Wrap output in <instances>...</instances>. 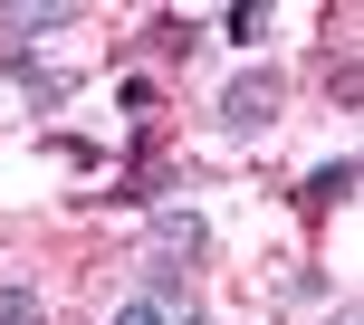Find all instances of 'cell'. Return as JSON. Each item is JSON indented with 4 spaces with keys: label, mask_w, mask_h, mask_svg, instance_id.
I'll return each mask as SVG.
<instances>
[{
    "label": "cell",
    "mask_w": 364,
    "mask_h": 325,
    "mask_svg": "<svg viewBox=\"0 0 364 325\" xmlns=\"http://www.w3.org/2000/svg\"><path fill=\"white\" fill-rule=\"evenodd\" d=\"M269 115H278V77H269V67L230 77V96H220V125H230V134H259Z\"/></svg>",
    "instance_id": "obj_1"
},
{
    "label": "cell",
    "mask_w": 364,
    "mask_h": 325,
    "mask_svg": "<svg viewBox=\"0 0 364 325\" xmlns=\"http://www.w3.org/2000/svg\"><path fill=\"white\" fill-rule=\"evenodd\" d=\"M211 249V230H201L192 211H154V258H164V268H182V258H201Z\"/></svg>",
    "instance_id": "obj_2"
},
{
    "label": "cell",
    "mask_w": 364,
    "mask_h": 325,
    "mask_svg": "<svg viewBox=\"0 0 364 325\" xmlns=\"http://www.w3.org/2000/svg\"><path fill=\"white\" fill-rule=\"evenodd\" d=\"M10 77L29 87V106H38V115H58V106L77 96V77H68V67H29V57H10Z\"/></svg>",
    "instance_id": "obj_3"
},
{
    "label": "cell",
    "mask_w": 364,
    "mask_h": 325,
    "mask_svg": "<svg viewBox=\"0 0 364 325\" xmlns=\"http://www.w3.org/2000/svg\"><path fill=\"white\" fill-rule=\"evenodd\" d=\"M297 201H307V211H336V201H355V162L336 153L326 172H307V192H297Z\"/></svg>",
    "instance_id": "obj_4"
},
{
    "label": "cell",
    "mask_w": 364,
    "mask_h": 325,
    "mask_svg": "<svg viewBox=\"0 0 364 325\" xmlns=\"http://www.w3.org/2000/svg\"><path fill=\"white\" fill-rule=\"evenodd\" d=\"M68 19H77V0H38V10H10V38H48Z\"/></svg>",
    "instance_id": "obj_5"
},
{
    "label": "cell",
    "mask_w": 364,
    "mask_h": 325,
    "mask_svg": "<svg viewBox=\"0 0 364 325\" xmlns=\"http://www.w3.org/2000/svg\"><path fill=\"white\" fill-rule=\"evenodd\" d=\"M0 325H38V297L29 287H0Z\"/></svg>",
    "instance_id": "obj_6"
},
{
    "label": "cell",
    "mask_w": 364,
    "mask_h": 325,
    "mask_svg": "<svg viewBox=\"0 0 364 325\" xmlns=\"http://www.w3.org/2000/svg\"><path fill=\"white\" fill-rule=\"evenodd\" d=\"M115 325H173V316L154 307V297H125V307H115Z\"/></svg>",
    "instance_id": "obj_7"
},
{
    "label": "cell",
    "mask_w": 364,
    "mask_h": 325,
    "mask_svg": "<svg viewBox=\"0 0 364 325\" xmlns=\"http://www.w3.org/2000/svg\"><path fill=\"white\" fill-rule=\"evenodd\" d=\"M336 325H355V316H336Z\"/></svg>",
    "instance_id": "obj_8"
}]
</instances>
